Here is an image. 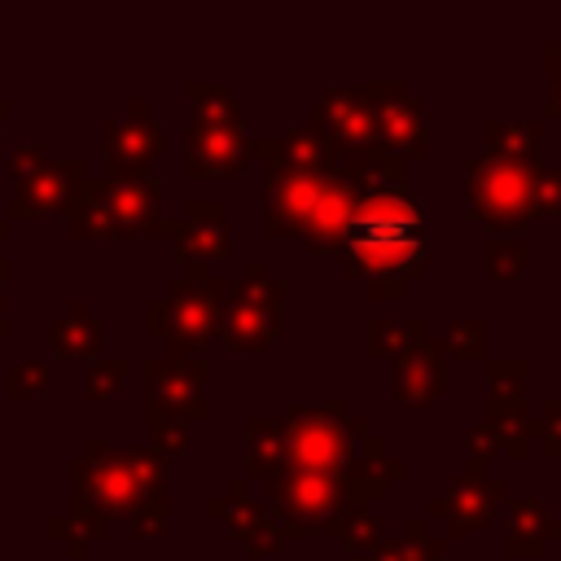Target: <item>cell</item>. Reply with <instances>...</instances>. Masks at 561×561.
I'll list each match as a JSON object with an SVG mask.
<instances>
[{
    "mask_svg": "<svg viewBox=\"0 0 561 561\" xmlns=\"http://www.w3.org/2000/svg\"><path fill=\"white\" fill-rule=\"evenodd\" d=\"M425 206L408 188H364L346 224L342 254L373 298H403L408 280L425 272Z\"/></svg>",
    "mask_w": 561,
    "mask_h": 561,
    "instance_id": "obj_1",
    "label": "cell"
},
{
    "mask_svg": "<svg viewBox=\"0 0 561 561\" xmlns=\"http://www.w3.org/2000/svg\"><path fill=\"white\" fill-rule=\"evenodd\" d=\"M70 504H66V548L79 557L88 539H101L105 526L136 508V447L88 438L83 456L70 460Z\"/></svg>",
    "mask_w": 561,
    "mask_h": 561,
    "instance_id": "obj_2",
    "label": "cell"
},
{
    "mask_svg": "<svg viewBox=\"0 0 561 561\" xmlns=\"http://www.w3.org/2000/svg\"><path fill=\"white\" fill-rule=\"evenodd\" d=\"M162 180L153 175H101V180H83L70 215H66V232L75 241H131V237H149V228L162 219Z\"/></svg>",
    "mask_w": 561,
    "mask_h": 561,
    "instance_id": "obj_3",
    "label": "cell"
},
{
    "mask_svg": "<svg viewBox=\"0 0 561 561\" xmlns=\"http://www.w3.org/2000/svg\"><path fill=\"white\" fill-rule=\"evenodd\" d=\"M280 434H285V469L346 478L368 430L346 412L342 399H329V403H289Z\"/></svg>",
    "mask_w": 561,
    "mask_h": 561,
    "instance_id": "obj_4",
    "label": "cell"
},
{
    "mask_svg": "<svg viewBox=\"0 0 561 561\" xmlns=\"http://www.w3.org/2000/svg\"><path fill=\"white\" fill-rule=\"evenodd\" d=\"M373 495H386V486L364 482V478H329V473H294L285 469L280 478H272L263 486V504L276 517V526L285 535H311V530H329V522L337 513L364 508Z\"/></svg>",
    "mask_w": 561,
    "mask_h": 561,
    "instance_id": "obj_5",
    "label": "cell"
},
{
    "mask_svg": "<svg viewBox=\"0 0 561 561\" xmlns=\"http://www.w3.org/2000/svg\"><path fill=\"white\" fill-rule=\"evenodd\" d=\"M469 215L491 228V237H522V228L539 215L535 162L504 158H469Z\"/></svg>",
    "mask_w": 561,
    "mask_h": 561,
    "instance_id": "obj_6",
    "label": "cell"
},
{
    "mask_svg": "<svg viewBox=\"0 0 561 561\" xmlns=\"http://www.w3.org/2000/svg\"><path fill=\"white\" fill-rule=\"evenodd\" d=\"M280 298H285V280H272L263 259L245 263V276L232 285L228 302L219 307V333L228 351L254 355L263 346L276 342L280 333Z\"/></svg>",
    "mask_w": 561,
    "mask_h": 561,
    "instance_id": "obj_7",
    "label": "cell"
},
{
    "mask_svg": "<svg viewBox=\"0 0 561 561\" xmlns=\"http://www.w3.org/2000/svg\"><path fill=\"white\" fill-rule=\"evenodd\" d=\"M13 197H9V219H39V215H70L83 180H88V167L79 158H44L39 145H22L13 149Z\"/></svg>",
    "mask_w": 561,
    "mask_h": 561,
    "instance_id": "obj_8",
    "label": "cell"
},
{
    "mask_svg": "<svg viewBox=\"0 0 561 561\" xmlns=\"http://www.w3.org/2000/svg\"><path fill=\"white\" fill-rule=\"evenodd\" d=\"M167 302V342L175 359H202L210 337L219 333V307H224V285L206 276V263H188V276L171 280L162 294Z\"/></svg>",
    "mask_w": 561,
    "mask_h": 561,
    "instance_id": "obj_9",
    "label": "cell"
},
{
    "mask_svg": "<svg viewBox=\"0 0 561 561\" xmlns=\"http://www.w3.org/2000/svg\"><path fill=\"white\" fill-rule=\"evenodd\" d=\"M311 127L329 140V149L337 153V167L377 153V96H373V83L368 88H351V83L329 88L311 105Z\"/></svg>",
    "mask_w": 561,
    "mask_h": 561,
    "instance_id": "obj_10",
    "label": "cell"
},
{
    "mask_svg": "<svg viewBox=\"0 0 561 561\" xmlns=\"http://www.w3.org/2000/svg\"><path fill=\"white\" fill-rule=\"evenodd\" d=\"M447 390V355L443 342L430 337L425 320L403 324V346L394 355V399L408 412H425Z\"/></svg>",
    "mask_w": 561,
    "mask_h": 561,
    "instance_id": "obj_11",
    "label": "cell"
},
{
    "mask_svg": "<svg viewBox=\"0 0 561 561\" xmlns=\"http://www.w3.org/2000/svg\"><path fill=\"white\" fill-rule=\"evenodd\" d=\"M504 508V482L495 478H456L451 486H443L438 495H430L425 504V522L447 535H469V530H482L495 513Z\"/></svg>",
    "mask_w": 561,
    "mask_h": 561,
    "instance_id": "obj_12",
    "label": "cell"
},
{
    "mask_svg": "<svg viewBox=\"0 0 561 561\" xmlns=\"http://www.w3.org/2000/svg\"><path fill=\"white\" fill-rule=\"evenodd\" d=\"M149 237H167L171 250H175V259H184V263L228 259V206L215 202V197L188 202L184 206V219H175V224L158 219L149 228Z\"/></svg>",
    "mask_w": 561,
    "mask_h": 561,
    "instance_id": "obj_13",
    "label": "cell"
},
{
    "mask_svg": "<svg viewBox=\"0 0 561 561\" xmlns=\"http://www.w3.org/2000/svg\"><path fill=\"white\" fill-rule=\"evenodd\" d=\"M206 508H210V517H224L228 522V535L250 557H272L285 543V530L276 526V517L267 513V504L250 491V478H232L224 486V495H215Z\"/></svg>",
    "mask_w": 561,
    "mask_h": 561,
    "instance_id": "obj_14",
    "label": "cell"
},
{
    "mask_svg": "<svg viewBox=\"0 0 561 561\" xmlns=\"http://www.w3.org/2000/svg\"><path fill=\"white\" fill-rule=\"evenodd\" d=\"M202 381H206V355H202V359L162 355V359H149V364H145L149 408L171 412V416H184V421H202V416H206Z\"/></svg>",
    "mask_w": 561,
    "mask_h": 561,
    "instance_id": "obj_15",
    "label": "cell"
},
{
    "mask_svg": "<svg viewBox=\"0 0 561 561\" xmlns=\"http://www.w3.org/2000/svg\"><path fill=\"white\" fill-rule=\"evenodd\" d=\"M333 171H267V237H298Z\"/></svg>",
    "mask_w": 561,
    "mask_h": 561,
    "instance_id": "obj_16",
    "label": "cell"
},
{
    "mask_svg": "<svg viewBox=\"0 0 561 561\" xmlns=\"http://www.w3.org/2000/svg\"><path fill=\"white\" fill-rule=\"evenodd\" d=\"M167 149L162 123L149 118L145 101H127V114L105 127V153H110V175H145V167Z\"/></svg>",
    "mask_w": 561,
    "mask_h": 561,
    "instance_id": "obj_17",
    "label": "cell"
},
{
    "mask_svg": "<svg viewBox=\"0 0 561 561\" xmlns=\"http://www.w3.org/2000/svg\"><path fill=\"white\" fill-rule=\"evenodd\" d=\"M254 158V140L245 127H219V123H188V175L193 180H228Z\"/></svg>",
    "mask_w": 561,
    "mask_h": 561,
    "instance_id": "obj_18",
    "label": "cell"
},
{
    "mask_svg": "<svg viewBox=\"0 0 561 561\" xmlns=\"http://www.w3.org/2000/svg\"><path fill=\"white\" fill-rule=\"evenodd\" d=\"M377 96V149L390 158H421L425 153V118L421 105L408 96L403 83H373Z\"/></svg>",
    "mask_w": 561,
    "mask_h": 561,
    "instance_id": "obj_19",
    "label": "cell"
},
{
    "mask_svg": "<svg viewBox=\"0 0 561 561\" xmlns=\"http://www.w3.org/2000/svg\"><path fill=\"white\" fill-rule=\"evenodd\" d=\"M359 193H364V188H359L342 167L329 175V184H324V193H320V202H316L311 219L302 224V241H307V250H311V254L342 250L346 224H351V215H355V206H359Z\"/></svg>",
    "mask_w": 561,
    "mask_h": 561,
    "instance_id": "obj_20",
    "label": "cell"
},
{
    "mask_svg": "<svg viewBox=\"0 0 561 561\" xmlns=\"http://www.w3.org/2000/svg\"><path fill=\"white\" fill-rule=\"evenodd\" d=\"M254 153L267 162V171H337V153L311 123H298L285 136L259 140Z\"/></svg>",
    "mask_w": 561,
    "mask_h": 561,
    "instance_id": "obj_21",
    "label": "cell"
},
{
    "mask_svg": "<svg viewBox=\"0 0 561 561\" xmlns=\"http://www.w3.org/2000/svg\"><path fill=\"white\" fill-rule=\"evenodd\" d=\"M504 513H508V535H504V552L508 557H543V548L561 535V522L548 517L543 500H535V495L508 500Z\"/></svg>",
    "mask_w": 561,
    "mask_h": 561,
    "instance_id": "obj_22",
    "label": "cell"
},
{
    "mask_svg": "<svg viewBox=\"0 0 561 561\" xmlns=\"http://www.w3.org/2000/svg\"><path fill=\"white\" fill-rule=\"evenodd\" d=\"M486 381H491V399H486V416L495 430H508V425H522L526 412H522V399H526V359L513 355V359H486Z\"/></svg>",
    "mask_w": 561,
    "mask_h": 561,
    "instance_id": "obj_23",
    "label": "cell"
},
{
    "mask_svg": "<svg viewBox=\"0 0 561 561\" xmlns=\"http://www.w3.org/2000/svg\"><path fill=\"white\" fill-rule=\"evenodd\" d=\"M101 337H105V329L88 311V302L83 298H70L66 302V316L48 329V351L61 355V359H96L101 355Z\"/></svg>",
    "mask_w": 561,
    "mask_h": 561,
    "instance_id": "obj_24",
    "label": "cell"
},
{
    "mask_svg": "<svg viewBox=\"0 0 561 561\" xmlns=\"http://www.w3.org/2000/svg\"><path fill=\"white\" fill-rule=\"evenodd\" d=\"M486 153L504 162H539L543 118H486Z\"/></svg>",
    "mask_w": 561,
    "mask_h": 561,
    "instance_id": "obj_25",
    "label": "cell"
},
{
    "mask_svg": "<svg viewBox=\"0 0 561 561\" xmlns=\"http://www.w3.org/2000/svg\"><path fill=\"white\" fill-rule=\"evenodd\" d=\"M245 438H250V482H272L285 473V434H280V421H267V416H254L245 425Z\"/></svg>",
    "mask_w": 561,
    "mask_h": 561,
    "instance_id": "obj_26",
    "label": "cell"
},
{
    "mask_svg": "<svg viewBox=\"0 0 561 561\" xmlns=\"http://www.w3.org/2000/svg\"><path fill=\"white\" fill-rule=\"evenodd\" d=\"M324 535H337V539L351 548V557H364V552H373V548H381V543H386V526H381L377 517H368V508L337 513V517L329 522V530H324Z\"/></svg>",
    "mask_w": 561,
    "mask_h": 561,
    "instance_id": "obj_27",
    "label": "cell"
},
{
    "mask_svg": "<svg viewBox=\"0 0 561 561\" xmlns=\"http://www.w3.org/2000/svg\"><path fill=\"white\" fill-rule=\"evenodd\" d=\"M188 101H193V123H219V127H241V105L202 79H188Z\"/></svg>",
    "mask_w": 561,
    "mask_h": 561,
    "instance_id": "obj_28",
    "label": "cell"
},
{
    "mask_svg": "<svg viewBox=\"0 0 561 561\" xmlns=\"http://www.w3.org/2000/svg\"><path fill=\"white\" fill-rule=\"evenodd\" d=\"M145 421H149V447H153L162 460L184 456V443H188V421H184V416H171V412L149 408Z\"/></svg>",
    "mask_w": 561,
    "mask_h": 561,
    "instance_id": "obj_29",
    "label": "cell"
},
{
    "mask_svg": "<svg viewBox=\"0 0 561 561\" xmlns=\"http://www.w3.org/2000/svg\"><path fill=\"white\" fill-rule=\"evenodd\" d=\"M443 355L482 359V355H486V320H478V316L451 320V324H447V333H443Z\"/></svg>",
    "mask_w": 561,
    "mask_h": 561,
    "instance_id": "obj_30",
    "label": "cell"
},
{
    "mask_svg": "<svg viewBox=\"0 0 561 561\" xmlns=\"http://www.w3.org/2000/svg\"><path fill=\"white\" fill-rule=\"evenodd\" d=\"M526 267V241L522 237H491L486 241V272L495 280H513Z\"/></svg>",
    "mask_w": 561,
    "mask_h": 561,
    "instance_id": "obj_31",
    "label": "cell"
},
{
    "mask_svg": "<svg viewBox=\"0 0 561 561\" xmlns=\"http://www.w3.org/2000/svg\"><path fill=\"white\" fill-rule=\"evenodd\" d=\"M4 390H9V399H39V394L48 390V364H39V359H18V364L9 368V377H4Z\"/></svg>",
    "mask_w": 561,
    "mask_h": 561,
    "instance_id": "obj_32",
    "label": "cell"
},
{
    "mask_svg": "<svg viewBox=\"0 0 561 561\" xmlns=\"http://www.w3.org/2000/svg\"><path fill=\"white\" fill-rule=\"evenodd\" d=\"M403 543H408L412 561H447V552H443V535H438L425 517H412V522H408Z\"/></svg>",
    "mask_w": 561,
    "mask_h": 561,
    "instance_id": "obj_33",
    "label": "cell"
},
{
    "mask_svg": "<svg viewBox=\"0 0 561 561\" xmlns=\"http://www.w3.org/2000/svg\"><path fill=\"white\" fill-rule=\"evenodd\" d=\"M123 377H127V359H96V368L83 381V394L88 399H110V394L123 390Z\"/></svg>",
    "mask_w": 561,
    "mask_h": 561,
    "instance_id": "obj_34",
    "label": "cell"
},
{
    "mask_svg": "<svg viewBox=\"0 0 561 561\" xmlns=\"http://www.w3.org/2000/svg\"><path fill=\"white\" fill-rule=\"evenodd\" d=\"M399 346H403V324H394V320H368V329H364V351H368L373 359L399 355Z\"/></svg>",
    "mask_w": 561,
    "mask_h": 561,
    "instance_id": "obj_35",
    "label": "cell"
},
{
    "mask_svg": "<svg viewBox=\"0 0 561 561\" xmlns=\"http://www.w3.org/2000/svg\"><path fill=\"white\" fill-rule=\"evenodd\" d=\"M535 193H539V215H561V162H535Z\"/></svg>",
    "mask_w": 561,
    "mask_h": 561,
    "instance_id": "obj_36",
    "label": "cell"
},
{
    "mask_svg": "<svg viewBox=\"0 0 561 561\" xmlns=\"http://www.w3.org/2000/svg\"><path fill=\"white\" fill-rule=\"evenodd\" d=\"M539 438L548 447L552 460H561V394L543 403V421H539Z\"/></svg>",
    "mask_w": 561,
    "mask_h": 561,
    "instance_id": "obj_37",
    "label": "cell"
},
{
    "mask_svg": "<svg viewBox=\"0 0 561 561\" xmlns=\"http://www.w3.org/2000/svg\"><path fill=\"white\" fill-rule=\"evenodd\" d=\"M145 316H149V320H145V333H149V337H167V302H162V298H149V302H145Z\"/></svg>",
    "mask_w": 561,
    "mask_h": 561,
    "instance_id": "obj_38",
    "label": "cell"
},
{
    "mask_svg": "<svg viewBox=\"0 0 561 561\" xmlns=\"http://www.w3.org/2000/svg\"><path fill=\"white\" fill-rule=\"evenodd\" d=\"M548 75H552V83H561V39L548 44Z\"/></svg>",
    "mask_w": 561,
    "mask_h": 561,
    "instance_id": "obj_39",
    "label": "cell"
},
{
    "mask_svg": "<svg viewBox=\"0 0 561 561\" xmlns=\"http://www.w3.org/2000/svg\"><path fill=\"white\" fill-rule=\"evenodd\" d=\"M548 118L561 123V83H552V101H548Z\"/></svg>",
    "mask_w": 561,
    "mask_h": 561,
    "instance_id": "obj_40",
    "label": "cell"
},
{
    "mask_svg": "<svg viewBox=\"0 0 561 561\" xmlns=\"http://www.w3.org/2000/svg\"><path fill=\"white\" fill-rule=\"evenodd\" d=\"M48 535H57V539H66V535H70V526H66V513H61V517H48Z\"/></svg>",
    "mask_w": 561,
    "mask_h": 561,
    "instance_id": "obj_41",
    "label": "cell"
},
{
    "mask_svg": "<svg viewBox=\"0 0 561 561\" xmlns=\"http://www.w3.org/2000/svg\"><path fill=\"white\" fill-rule=\"evenodd\" d=\"M4 276H9V267L0 263V333H4Z\"/></svg>",
    "mask_w": 561,
    "mask_h": 561,
    "instance_id": "obj_42",
    "label": "cell"
},
{
    "mask_svg": "<svg viewBox=\"0 0 561 561\" xmlns=\"http://www.w3.org/2000/svg\"><path fill=\"white\" fill-rule=\"evenodd\" d=\"M4 228H9V224H4V219H0V241H4ZM0 263H4V259H0Z\"/></svg>",
    "mask_w": 561,
    "mask_h": 561,
    "instance_id": "obj_43",
    "label": "cell"
},
{
    "mask_svg": "<svg viewBox=\"0 0 561 561\" xmlns=\"http://www.w3.org/2000/svg\"><path fill=\"white\" fill-rule=\"evenodd\" d=\"M0 123H4V101H0Z\"/></svg>",
    "mask_w": 561,
    "mask_h": 561,
    "instance_id": "obj_44",
    "label": "cell"
},
{
    "mask_svg": "<svg viewBox=\"0 0 561 561\" xmlns=\"http://www.w3.org/2000/svg\"><path fill=\"white\" fill-rule=\"evenodd\" d=\"M351 561H364V557H351Z\"/></svg>",
    "mask_w": 561,
    "mask_h": 561,
    "instance_id": "obj_45",
    "label": "cell"
}]
</instances>
